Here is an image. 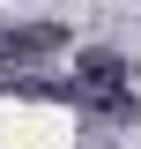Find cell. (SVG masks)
<instances>
[{
    "label": "cell",
    "instance_id": "obj_1",
    "mask_svg": "<svg viewBox=\"0 0 141 149\" xmlns=\"http://www.w3.org/2000/svg\"><path fill=\"white\" fill-rule=\"evenodd\" d=\"M74 97H82L89 112H104V119H134V97H126V60L119 52H82L74 60Z\"/></svg>",
    "mask_w": 141,
    "mask_h": 149
},
{
    "label": "cell",
    "instance_id": "obj_2",
    "mask_svg": "<svg viewBox=\"0 0 141 149\" xmlns=\"http://www.w3.org/2000/svg\"><path fill=\"white\" fill-rule=\"evenodd\" d=\"M67 45V30L59 22H22V30H8V60H45Z\"/></svg>",
    "mask_w": 141,
    "mask_h": 149
},
{
    "label": "cell",
    "instance_id": "obj_3",
    "mask_svg": "<svg viewBox=\"0 0 141 149\" xmlns=\"http://www.w3.org/2000/svg\"><path fill=\"white\" fill-rule=\"evenodd\" d=\"M0 67H8V30H0Z\"/></svg>",
    "mask_w": 141,
    "mask_h": 149
}]
</instances>
